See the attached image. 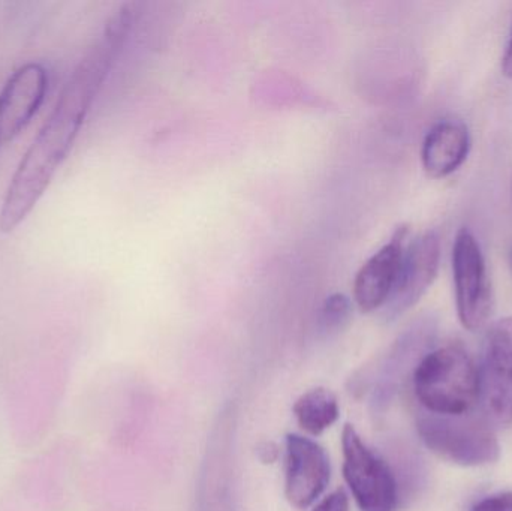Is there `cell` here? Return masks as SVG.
Returning a JSON list of instances; mask_svg holds the SVG:
<instances>
[{"instance_id": "cell-1", "label": "cell", "mask_w": 512, "mask_h": 511, "mask_svg": "<svg viewBox=\"0 0 512 511\" xmlns=\"http://www.w3.org/2000/svg\"><path fill=\"white\" fill-rule=\"evenodd\" d=\"M132 18L131 6H122L108 20L102 35L72 72L53 113L12 177L0 210L3 233H11L27 218L65 161L96 95L128 39Z\"/></svg>"}, {"instance_id": "cell-2", "label": "cell", "mask_w": 512, "mask_h": 511, "mask_svg": "<svg viewBox=\"0 0 512 511\" xmlns=\"http://www.w3.org/2000/svg\"><path fill=\"white\" fill-rule=\"evenodd\" d=\"M412 381L415 396L427 413L462 416L480 401V371L459 345L427 353Z\"/></svg>"}, {"instance_id": "cell-3", "label": "cell", "mask_w": 512, "mask_h": 511, "mask_svg": "<svg viewBox=\"0 0 512 511\" xmlns=\"http://www.w3.org/2000/svg\"><path fill=\"white\" fill-rule=\"evenodd\" d=\"M417 431L430 452L460 467L493 464L501 456L498 438L486 417L423 411L417 417Z\"/></svg>"}, {"instance_id": "cell-4", "label": "cell", "mask_w": 512, "mask_h": 511, "mask_svg": "<svg viewBox=\"0 0 512 511\" xmlns=\"http://www.w3.org/2000/svg\"><path fill=\"white\" fill-rule=\"evenodd\" d=\"M343 477L361 511H396L399 485L390 465L364 444L354 426L342 432Z\"/></svg>"}, {"instance_id": "cell-5", "label": "cell", "mask_w": 512, "mask_h": 511, "mask_svg": "<svg viewBox=\"0 0 512 511\" xmlns=\"http://www.w3.org/2000/svg\"><path fill=\"white\" fill-rule=\"evenodd\" d=\"M457 315L469 332L483 329L493 311V288L483 249L475 234L462 228L453 245Z\"/></svg>"}, {"instance_id": "cell-6", "label": "cell", "mask_w": 512, "mask_h": 511, "mask_svg": "<svg viewBox=\"0 0 512 511\" xmlns=\"http://www.w3.org/2000/svg\"><path fill=\"white\" fill-rule=\"evenodd\" d=\"M438 324L430 315L418 318L391 345L373 378L372 404L375 413H382L390 407L409 375L427 353L432 351Z\"/></svg>"}, {"instance_id": "cell-7", "label": "cell", "mask_w": 512, "mask_h": 511, "mask_svg": "<svg viewBox=\"0 0 512 511\" xmlns=\"http://www.w3.org/2000/svg\"><path fill=\"white\" fill-rule=\"evenodd\" d=\"M480 399L486 419L496 425L512 422V317L496 321L484 339Z\"/></svg>"}, {"instance_id": "cell-8", "label": "cell", "mask_w": 512, "mask_h": 511, "mask_svg": "<svg viewBox=\"0 0 512 511\" xmlns=\"http://www.w3.org/2000/svg\"><path fill=\"white\" fill-rule=\"evenodd\" d=\"M441 263V237L438 231H426L406 246L399 278L385 303V321H394L414 308L435 282Z\"/></svg>"}, {"instance_id": "cell-9", "label": "cell", "mask_w": 512, "mask_h": 511, "mask_svg": "<svg viewBox=\"0 0 512 511\" xmlns=\"http://www.w3.org/2000/svg\"><path fill=\"white\" fill-rule=\"evenodd\" d=\"M285 495L295 509L312 506L330 483V459L310 438L289 434L285 441Z\"/></svg>"}, {"instance_id": "cell-10", "label": "cell", "mask_w": 512, "mask_h": 511, "mask_svg": "<svg viewBox=\"0 0 512 511\" xmlns=\"http://www.w3.org/2000/svg\"><path fill=\"white\" fill-rule=\"evenodd\" d=\"M409 227L400 225L388 243L372 255L358 270L354 281V299L361 311L384 308L399 278L400 267L408 246Z\"/></svg>"}, {"instance_id": "cell-11", "label": "cell", "mask_w": 512, "mask_h": 511, "mask_svg": "<svg viewBox=\"0 0 512 511\" xmlns=\"http://www.w3.org/2000/svg\"><path fill=\"white\" fill-rule=\"evenodd\" d=\"M48 74L39 63H27L12 74L0 93V140L20 134L44 102Z\"/></svg>"}, {"instance_id": "cell-12", "label": "cell", "mask_w": 512, "mask_h": 511, "mask_svg": "<svg viewBox=\"0 0 512 511\" xmlns=\"http://www.w3.org/2000/svg\"><path fill=\"white\" fill-rule=\"evenodd\" d=\"M471 152V132L459 119H442L427 132L421 149L424 171L432 179L456 173Z\"/></svg>"}, {"instance_id": "cell-13", "label": "cell", "mask_w": 512, "mask_h": 511, "mask_svg": "<svg viewBox=\"0 0 512 511\" xmlns=\"http://www.w3.org/2000/svg\"><path fill=\"white\" fill-rule=\"evenodd\" d=\"M292 411L300 428L313 437L330 429L340 414L336 395L325 387H316L301 395Z\"/></svg>"}, {"instance_id": "cell-14", "label": "cell", "mask_w": 512, "mask_h": 511, "mask_svg": "<svg viewBox=\"0 0 512 511\" xmlns=\"http://www.w3.org/2000/svg\"><path fill=\"white\" fill-rule=\"evenodd\" d=\"M351 300L345 294H333L325 300L318 318V330L322 336H334L342 332L352 318Z\"/></svg>"}, {"instance_id": "cell-15", "label": "cell", "mask_w": 512, "mask_h": 511, "mask_svg": "<svg viewBox=\"0 0 512 511\" xmlns=\"http://www.w3.org/2000/svg\"><path fill=\"white\" fill-rule=\"evenodd\" d=\"M471 511H512V492L490 495L478 501Z\"/></svg>"}, {"instance_id": "cell-16", "label": "cell", "mask_w": 512, "mask_h": 511, "mask_svg": "<svg viewBox=\"0 0 512 511\" xmlns=\"http://www.w3.org/2000/svg\"><path fill=\"white\" fill-rule=\"evenodd\" d=\"M313 511H349L348 495L345 494V491L339 489V491L333 492V494L324 498Z\"/></svg>"}, {"instance_id": "cell-17", "label": "cell", "mask_w": 512, "mask_h": 511, "mask_svg": "<svg viewBox=\"0 0 512 511\" xmlns=\"http://www.w3.org/2000/svg\"><path fill=\"white\" fill-rule=\"evenodd\" d=\"M256 455H258L259 461L262 464H274L277 458H279V447L271 443V441H264L256 449Z\"/></svg>"}, {"instance_id": "cell-18", "label": "cell", "mask_w": 512, "mask_h": 511, "mask_svg": "<svg viewBox=\"0 0 512 511\" xmlns=\"http://www.w3.org/2000/svg\"><path fill=\"white\" fill-rule=\"evenodd\" d=\"M502 74L512 80V35L510 42H508L507 50H505L504 57H502Z\"/></svg>"}, {"instance_id": "cell-19", "label": "cell", "mask_w": 512, "mask_h": 511, "mask_svg": "<svg viewBox=\"0 0 512 511\" xmlns=\"http://www.w3.org/2000/svg\"><path fill=\"white\" fill-rule=\"evenodd\" d=\"M508 261H510V267H511V272H512V246L510 249V254H508Z\"/></svg>"}, {"instance_id": "cell-20", "label": "cell", "mask_w": 512, "mask_h": 511, "mask_svg": "<svg viewBox=\"0 0 512 511\" xmlns=\"http://www.w3.org/2000/svg\"><path fill=\"white\" fill-rule=\"evenodd\" d=\"M0 141H2V140H0Z\"/></svg>"}]
</instances>
